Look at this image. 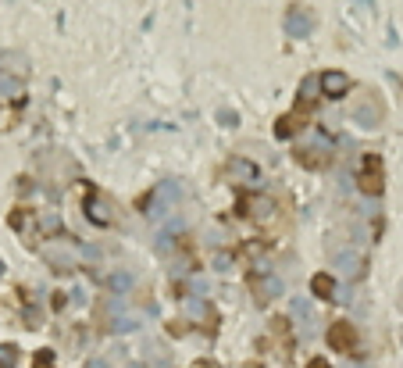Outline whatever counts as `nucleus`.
I'll return each instance as SVG.
<instances>
[{"mask_svg":"<svg viewBox=\"0 0 403 368\" xmlns=\"http://www.w3.org/2000/svg\"><path fill=\"white\" fill-rule=\"evenodd\" d=\"M311 290H314L318 297H332V293H335V279H332V275H325V272H318L314 279H311Z\"/></svg>","mask_w":403,"mask_h":368,"instance_id":"obj_6","label":"nucleus"},{"mask_svg":"<svg viewBox=\"0 0 403 368\" xmlns=\"http://www.w3.org/2000/svg\"><path fill=\"white\" fill-rule=\"evenodd\" d=\"M321 86H325L328 97H343L347 89H350V79H347L343 72H325V75H321Z\"/></svg>","mask_w":403,"mask_h":368,"instance_id":"obj_4","label":"nucleus"},{"mask_svg":"<svg viewBox=\"0 0 403 368\" xmlns=\"http://www.w3.org/2000/svg\"><path fill=\"white\" fill-rule=\"evenodd\" d=\"M328 347L332 351H343V354H353L357 351V329L350 322H335L328 329Z\"/></svg>","mask_w":403,"mask_h":368,"instance_id":"obj_2","label":"nucleus"},{"mask_svg":"<svg viewBox=\"0 0 403 368\" xmlns=\"http://www.w3.org/2000/svg\"><path fill=\"white\" fill-rule=\"evenodd\" d=\"M254 207V219H268V207H271V200H264V197H257V200H250L246 204V211Z\"/></svg>","mask_w":403,"mask_h":368,"instance_id":"obj_8","label":"nucleus"},{"mask_svg":"<svg viewBox=\"0 0 403 368\" xmlns=\"http://www.w3.org/2000/svg\"><path fill=\"white\" fill-rule=\"evenodd\" d=\"M47 365H54V351H40L36 354V368H47Z\"/></svg>","mask_w":403,"mask_h":368,"instance_id":"obj_9","label":"nucleus"},{"mask_svg":"<svg viewBox=\"0 0 403 368\" xmlns=\"http://www.w3.org/2000/svg\"><path fill=\"white\" fill-rule=\"evenodd\" d=\"M197 368H214V365H211V361H200V365H197Z\"/></svg>","mask_w":403,"mask_h":368,"instance_id":"obj_12","label":"nucleus"},{"mask_svg":"<svg viewBox=\"0 0 403 368\" xmlns=\"http://www.w3.org/2000/svg\"><path fill=\"white\" fill-rule=\"evenodd\" d=\"M0 275H4V261H0Z\"/></svg>","mask_w":403,"mask_h":368,"instance_id":"obj_13","label":"nucleus"},{"mask_svg":"<svg viewBox=\"0 0 403 368\" xmlns=\"http://www.w3.org/2000/svg\"><path fill=\"white\" fill-rule=\"evenodd\" d=\"M382 186H386V182H382V158L379 154H367L360 161V190L371 193V197H379Z\"/></svg>","mask_w":403,"mask_h":368,"instance_id":"obj_1","label":"nucleus"},{"mask_svg":"<svg viewBox=\"0 0 403 368\" xmlns=\"http://www.w3.org/2000/svg\"><path fill=\"white\" fill-rule=\"evenodd\" d=\"M86 368H107V361H100V358H93V361H89Z\"/></svg>","mask_w":403,"mask_h":368,"instance_id":"obj_11","label":"nucleus"},{"mask_svg":"<svg viewBox=\"0 0 403 368\" xmlns=\"http://www.w3.org/2000/svg\"><path fill=\"white\" fill-rule=\"evenodd\" d=\"M254 175H257V168L250 161H243V158H232L225 165V179H232V182H246V179H254Z\"/></svg>","mask_w":403,"mask_h":368,"instance_id":"obj_3","label":"nucleus"},{"mask_svg":"<svg viewBox=\"0 0 403 368\" xmlns=\"http://www.w3.org/2000/svg\"><path fill=\"white\" fill-rule=\"evenodd\" d=\"M18 365V347L15 344H0V368H15Z\"/></svg>","mask_w":403,"mask_h":368,"instance_id":"obj_7","label":"nucleus"},{"mask_svg":"<svg viewBox=\"0 0 403 368\" xmlns=\"http://www.w3.org/2000/svg\"><path fill=\"white\" fill-rule=\"evenodd\" d=\"M286 29H289L293 36H307V29H311V18H303V11H289Z\"/></svg>","mask_w":403,"mask_h":368,"instance_id":"obj_5","label":"nucleus"},{"mask_svg":"<svg viewBox=\"0 0 403 368\" xmlns=\"http://www.w3.org/2000/svg\"><path fill=\"white\" fill-rule=\"evenodd\" d=\"M307 368H328V361H325V358H314V361L307 365Z\"/></svg>","mask_w":403,"mask_h":368,"instance_id":"obj_10","label":"nucleus"}]
</instances>
